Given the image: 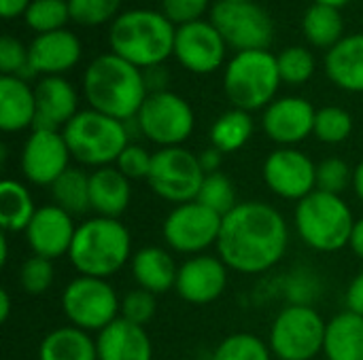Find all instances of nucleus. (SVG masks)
Wrapping results in <instances>:
<instances>
[{"label":"nucleus","mask_w":363,"mask_h":360,"mask_svg":"<svg viewBox=\"0 0 363 360\" xmlns=\"http://www.w3.org/2000/svg\"><path fill=\"white\" fill-rule=\"evenodd\" d=\"M289 248L285 216L266 202H240L223 216L217 257L245 276L264 274L279 265Z\"/></svg>","instance_id":"1"},{"label":"nucleus","mask_w":363,"mask_h":360,"mask_svg":"<svg viewBox=\"0 0 363 360\" xmlns=\"http://www.w3.org/2000/svg\"><path fill=\"white\" fill-rule=\"evenodd\" d=\"M83 95L89 108L119 121H130L138 115L149 91L145 72L108 51L87 64Z\"/></svg>","instance_id":"2"},{"label":"nucleus","mask_w":363,"mask_h":360,"mask_svg":"<svg viewBox=\"0 0 363 360\" xmlns=\"http://www.w3.org/2000/svg\"><path fill=\"white\" fill-rule=\"evenodd\" d=\"M177 25L151 8L121 11L108 28V47L115 55L140 70L162 66L174 53Z\"/></svg>","instance_id":"3"},{"label":"nucleus","mask_w":363,"mask_h":360,"mask_svg":"<svg viewBox=\"0 0 363 360\" xmlns=\"http://www.w3.org/2000/svg\"><path fill=\"white\" fill-rule=\"evenodd\" d=\"M132 236L119 219L91 216L77 225L68 252L79 276L108 280L132 261Z\"/></svg>","instance_id":"4"},{"label":"nucleus","mask_w":363,"mask_h":360,"mask_svg":"<svg viewBox=\"0 0 363 360\" xmlns=\"http://www.w3.org/2000/svg\"><path fill=\"white\" fill-rule=\"evenodd\" d=\"M351 206L342 195L315 191L298 202L294 225L300 240L317 252H338L349 246L355 227Z\"/></svg>","instance_id":"5"},{"label":"nucleus","mask_w":363,"mask_h":360,"mask_svg":"<svg viewBox=\"0 0 363 360\" xmlns=\"http://www.w3.org/2000/svg\"><path fill=\"white\" fill-rule=\"evenodd\" d=\"M281 83L277 55L268 49L240 51L223 70V91L230 104L247 112L268 108L277 100Z\"/></svg>","instance_id":"6"},{"label":"nucleus","mask_w":363,"mask_h":360,"mask_svg":"<svg viewBox=\"0 0 363 360\" xmlns=\"http://www.w3.org/2000/svg\"><path fill=\"white\" fill-rule=\"evenodd\" d=\"M62 134L72 159L94 170L115 166L123 149L132 142L125 121L113 119L94 108L79 110Z\"/></svg>","instance_id":"7"},{"label":"nucleus","mask_w":363,"mask_h":360,"mask_svg":"<svg viewBox=\"0 0 363 360\" xmlns=\"http://www.w3.org/2000/svg\"><path fill=\"white\" fill-rule=\"evenodd\" d=\"M328 323L313 306H285L268 335L272 356L279 360H313L323 352Z\"/></svg>","instance_id":"8"},{"label":"nucleus","mask_w":363,"mask_h":360,"mask_svg":"<svg viewBox=\"0 0 363 360\" xmlns=\"http://www.w3.org/2000/svg\"><path fill=\"white\" fill-rule=\"evenodd\" d=\"M60 306L66 320L87 333H100L121 316V299L111 282L91 276L70 280L62 291Z\"/></svg>","instance_id":"9"},{"label":"nucleus","mask_w":363,"mask_h":360,"mask_svg":"<svg viewBox=\"0 0 363 360\" xmlns=\"http://www.w3.org/2000/svg\"><path fill=\"white\" fill-rule=\"evenodd\" d=\"M134 119L138 123L140 136L160 149L183 146L196 127L191 104L170 89L149 93Z\"/></svg>","instance_id":"10"},{"label":"nucleus","mask_w":363,"mask_h":360,"mask_svg":"<svg viewBox=\"0 0 363 360\" xmlns=\"http://www.w3.org/2000/svg\"><path fill=\"white\" fill-rule=\"evenodd\" d=\"M204 176L206 174L200 168L198 153L185 146H168L153 153L147 182L157 197L181 206L198 197Z\"/></svg>","instance_id":"11"},{"label":"nucleus","mask_w":363,"mask_h":360,"mask_svg":"<svg viewBox=\"0 0 363 360\" xmlns=\"http://www.w3.org/2000/svg\"><path fill=\"white\" fill-rule=\"evenodd\" d=\"M208 19L236 53L268 49L274 38V21L257 2H217Z\"/></svg>","instance_id":"12"},{"label":"nucleus","mask_w":363,"mask_h":360,"mask_svg":"<svg viewBox=\"0 0 363 360\" xmlns=\"http://www.w3.org/2000/svg\"><path fill=\"white\" fill-rule=\"evenodd\" d=\"M223 216L202 206L200 202H187L174 206L162 225V238L174 252L196 257L204 255L211 246H217Z\"/></svg>","instance_id":"13"},{"label":"nucleus","mask_w":363,"mask_h":360,"mask_svg":"<svg viewBox=\"0 0 363 360\" xmlns=\"http://www.w3.org/2000/svg\"><path fill=\"white\" fill-rule=\"evenodd\" d=\"M266 187L281 199L302 202L317 191V163L296 146H279L262 166Z\"/></svg>","instance_id":"14"},{"label":"nucleus","mask_w":363,"mask_h":360,"mask_svg":"<svg viewBox=\"0 0 363 360\" xmlns=\"http://www.w3.org/2000/svg\"><path fill=\"white\" fill-rule=\"evenodd\" d=\"M70 159L72 155L62 132L32 127L21 146L19 166L30 185L51 187L70 168Z\"/></svg>","instance_id":"15"},{"label":"nucleus","mask_w":363,"mask_h":360,"mask_svg":"<svg viewBox=\"0 0 363 360\" xmlns=\"http://www.w3.org/2000/svg\"><path fill=\"white\" fill-rule=\"evenodd\" d=\"M228 45L211 23V19H200L177 28L174 53L172 57L194 74H213L225 62Z\"/></svg>","instance_id":"16"},{"label":"nucleus","mask_w":363,"mask_h":360,"mask_svg":"<svg viewBox=\"0 0 363 360\" xmlns=\"http://www.w3.org/2000/svg\"><path fill=\"white\" fill-rule=\"evenodd\" d=\"M317 108L300 95L277 98L262 112L264 134L279 146H296L313 136Z\"/></svg>","instance_id":"17"},{"label":"nucleus","mask_w":363,"mask_h":360,"mask_svg":"<svg viewBox=\"0 0 363 360\" xmlns=\"http://www.w3.org/2000/svg\"><path fill=\"white\" fill-rule=\"evenodd\" d=\"M72 219V214H68L55 204L38 206L34 219L23 231L26 244L32 250V255L49 261L66 257L77 233V225Z\"/></svg>","instance_id":"18"},{"label":"nucleus","mask_w":363,"mask_h":360,"mask_svg":"<svg viewBox=\"0 0 363 360\" xmlns=\"http://www.w3.org/2000/svg\"><path fill=\"white\" fill-rule=\"evenodd\" d=\"M228 265L221 257L196 255L179 265L177 295L191 306H206L217 301L228 286Z\"/></svg>","instance_id":"19"},{"label":"nucleus","mask_w":363,"mask_h":360,"mask_svg":"<svg viewBox=\"0 0 363 360\" xmlns=\"http://www.w3.org/2000/svg\"><path fill=\"white\" fill-rule=\"evenodd\" d=\"M81 40L68 28L36 34L28 45L30 74L36 76H64L81 62Z\"/></svg>","instance_id":"20"},{"label":"nucleus","mask_w":363,"mask_h":360,"mask_svg":"<svg viewBox=\"0 0 363 360\" xmlns=\"http://www.w3.org/2000/svg\"><path fill=\"white\" fill-rule=\"evenodd\" d=\"M36 123L34 127L62 132L79 115V93L64 76H43L34 85Z\"/></svg>","instance_id":"21"},{"label":"nucleus","mask_w":363,"mask_h":360,"mask_svg":"<svg viewBox=\"0 0 363 360\" xmlns=\"http://www.w3.org/2000/svg\"><path fill=\"white\" fill-rule=\"evenodd\" d=\"M98 360H153V342L145 327L121 316L96 337Z\"/></svg>","instance_id":"22"},{"label":"nucleus","mask_w":363,"mask_h":360,"mask_svg":"<svg viewBox=\"0 0 363 360\" xmlns=\"http://www.w3.org/2000/svg\"><path fill=\"white\" fill-rule=\"evenodd\" d=\"M132 202V180L115 166L89 172V204L96 216L121 219Z\"/></svg>","instance_id":"23"},{"label":"nucleus","mask_w":363,"mask_h":360,"mask_svg":"<svg viewBox=\"0 0 363 360\" xmlns=\"http://www.w3.org/2000/svg\"><path fill=\"white\" fill-rule=\"evenodd\" d=\"M36 95L28 79L0 76V129L17 134L34 127Z\"/></svg>","instance_id":"24"},{"label":"nucleus","mask_w":363,"mask_h":360,"mask_svg":"<svg viewBox=\"0 0 363 360\" xmlns=\"http://www.w3.org/2000/svg\"><path fill=\"white\" fill-rule=\"evenodd\" d=\"M130 269L138 289H145L155 297L168 293L177 284L179 265L174 263L170 250L162 246L138 248L130 261Z\"/></svg>","instance_id":"25"},{"label":"nucleus","mask_w":363,"mask_h":360,"mask_svg":"<svg viewBox=\"0 0 363 360\" xmlns=\"http://www.w3.org/2000/svg\"><path fill=\"white\" fill-rule=\"evenodd\" d=\"M325 74L338 89L363 93V32L345 36L325 53Z\"/></svg>","instance_id":"26"},{"label":"nucleus","mask_w":363,"mask_h":360,"mask_svg":"<svg viewBox=\"0 0 363 360\" xmlns=\"http://www.w3.org/2000/svg\"><path fill=\"white\" fill-rule=\"evenodd\" d=\"M323 354L328 360H363V318L340 312L328 320Z\"/></svg>","instance_id":"27"},{"label":"nucleus","mask_w":363,"mask_h":360,"mask_svg":"<svg viewBox=\"0 0 363 360\" xmlns=\"http://www.w3.org/2000/svg\"><path fill=\"white\" fill-rule=\"evenodd\" d=\"M38 360H98V346L87 331L68 325L40 339Z\"/></svg>","instance_id":"28"},{"label":"nucleus","mask_w":363,"mask_h":360,"mask_svg":"<svg viewBox=\"0 0 363 360\" xmlns=\"http://www.w3.org/2000/svg\"><path fill=\"white\" fill-rule=\"evenodd\" d=\"M38 206L26 185L13 178L0 182V227L4 233H23Z\"/></svg>","instance_id":"29"},{"label":"nucleus","mask_w":363,"mask_h":360,"mask_svg":"<svg viewBox=\"0 0 363 360\" xmlns=\"http://www.w3.org/2000/svg\"><path fill=\"white\" fill-rule=\"evenodd\" d=\"M302 34L313 47L330 51L345 38V17L340 8L313 2L302 17Z\"/></svg>","instance_id":"30"},{"label":"nucleus","mask_w":363,"mask_h":360,"mask_svg":"<svg viewBox=\"0 0 363 360\" xmlns=\"http://www.w3.org/2000/svg\"><path fill=\"white\" fill-rule=\"evenodd\" d=\"M255 123L251 112L240 108H230L215 119L211 125V146L219 149L223 155L245 149L253 136Z\"/></svg>","instance_id":"31"},{"label":"nucleus","mask_w":363,"mask_h":360,"mask_svg":"<svg viewBox=\"0 0 363 360\" xmlns=\"http://www.w3.org/2000/svg\"><path fill=\"white\" fill-rule=\"evenodd\" d=\"M53 204L72 216H83L91 210L89 204V174L81 168H68L51 187Z\"/></svg>","instance_id":"32"},{"label":"nucleus","mask_w":363,"mask_h":360,"mask_svg":"<svg viewBox=\"0 0 363 360\" xmlns=\"http://www.w3.org/2000/svg\"><path fill=\"white\" fill-rule=\"evenodd\" d=\"M211 360H272V350L253 333H232L221 339Z\"/></svg>","instance_id":"33"},{"label":"nucleus","mask_w":363,"mask_h":360,"mask_svg":"<svg viewBox=\"0 0 363 360\" xmlns=\"http://www.w3.org/2000/svg\"><path fill=\"white\" fill-rule=\"evenodd\" d=\"M196 202L211 208L219 216L230 214L240 204L236 199V187H234L232 178L228 174H223V172H215V174L204 176V182L200 187V193H198Z\"/></svg>","instance_id":"34"},{"label":"nucleus","mask_w":363,"mask_h":360,"mask_svg":"<svg viewBox=\"0 0 363 360\" xmlns=\"http://www.w3.org/2000/svg\"><path fill=\"white\" fill-rule=\"evenodd\" d=\"M23 21L36 34L64 30L70 21L68 0H32L23 15Z\"/></svg>","instance_id":"35"},{"label":"nucleus","mask_w":363,"mask_h":360,"mask_svg":"<svg viewBox=\"0 0 363 360\" xmlns=\"http://www.w3.org/2000/svg\"><path fill=\"white\" fill-rule=\"evenodd\" d=\"M353 134V117L340 106L317 108L313 136L323 144H340Z\"/></svg>","instance_id":"36"},{"label":"nucleus","mask_w":363,"mask_h":360,"mask_svg":"<svg viewBox=\"0 0 363 360\" xmlns=\"http://www.w3.org/2000/svg\"><path fill=\"white\" fill-rule=\"evenodd\" d=\"M281 81L287 85H304L313 79L317 62L306 47H287L277 55Z\"/></svg>","instance_id":"37"},{"label":"nucleus","mask_w":363,"mask_h":360,"mask_svg":"<svg viewBox=\"0 0 363 360\" xmlns=\"http://www.w3.org/2000/svg\"><path fill=\"white\" fill-rule=\"evenodd\" d=\"M121 2L123 0H68L70 21L85 28L113 23L119 17Z\"/></svg>","instance_id":"38"},{"label":"nucleus","mask_w":363,"mask_h":360,"mask_svg":"<svg viewBox=\"0 0 363 360\" xmlns=\"http://www.w3.org/2000/svg\"><path fill=\"white\" fill-rule=\"evenodd\" d=\"M353 189V168L340 157H328L317 163V191L342 195Z\"/></svg>","instance_id":"39"},{"label":"nucleus","mask_w":363,"mask_h":360,"mask_svg":"<svg viewBox=\"0 0 363 360\" xmlns=\"http://www.w3.org/2000/svg\"><path fill=\"white\" fill-rule=\"evenodd\" d=\"M55 280V267L53 261L43 257H28L19 267V284L28 295H45Z\"/></svg>","instance_id":"40"},{"label":"nucleus","mask_w":363,"mask_h":360,"mask_svg":"<svg viewBox=\"0 0 363 360\" xmlns=\"http://www.w3.org/2000/svg\"><path fill=\"white\" fill-rule=\"evenodd\" d=\"M155 312H157V299L153 293L145 289H134L125 293L121 299V318L132 325L147 327L153 320Z\"/></svg>","instance_id":"41"},{"label":"nucleus","mask_w":363,"mask_h":360,"mask_svg":"<svg viewBox=\"0 0 363 360\" xmlns=\"http://www.w3.org/2000/svg\"><path fill=\"white\" fill-rule=\"evenodd\" d=\"M287 306H313L321 293L319 280L308 269H296L291 276L285 278L283 284Z\"/></svg>","instance_id":"42"},{"label":"nucleus","mask_w":363,"mask_h":360,"mask_svg":"<svg viewBox=\"0 0 363 360\" xmlns=\"http://www.w3.org/2000/svg\"><path fill=\"white\" fill-rule=\"evenodd\" d=\"M0 72L2 76H32L28 64V45L9 34L0 38Z\"/></svg>","instance_id":"43"},{"label":"nucleus","mask_w":363,"mask_h":360,"mask_svg":"<svg viewBox=\"0 0 363 360\" xmlns=\"http://www.w3.org/2000/svg\"><path fill=\"white\" fill-rule=\"evenodd\" d=\"M153 163V153H149L145 146L130 142L123 153L119 155L115 168L128 178V180H147Z\"/></svg>","instance_id":"44"},{"label":"nucleus","mask_w":363,"mask_h":360,"mask_svg":"<svg viewBox=\"0 0 363 360\" xmlns=\"http://www.w3.org/2000/svg\"><path fill=\"white\" fill-rule=\"evenodd\" d=\"M211 8V0H162V13L179 28L204 19Z\"/></svg>","instance_id":"45"},{"label":"nucleus","mask_w":363,"mask_h":360,"mask_svg":"<svg viewBox=\"0 0 363 360\" xmlns=\"http://www.w3.org/2000/svg\"><path fill=\"white\" fill-rule=\"evenodd\" d=\"M345 306L347 312H353L363 318V272H359L347 286L345 293Z\"/></svg>","instance_id":"46"},{"label":"nucleus","mask_w":363,"mask_h":360,"mask_svg":"<svg viewBox=\"0 0 363 360\" xmlns=\"http://www.w3.org/2000/svg\"><path fill=\"white\" fill-rule=\"evenodd\" d=\"M198 161H200V168L204 170V174H215V172H221L223 153L215 146H208L198 153Z\"/></svg>","instance_id":"47"},{"label":"nucleus","mask_w":363,"mask_h":360,"mask_svg":"<svg viewBox=\"0 0 363 360\" xmlns=\"http://www.w3.org/2000/svg\"><path fill=\"white\" fill-rule=\"evenodd\" d=\"M145 72V83H147V91L149 93H157V91H168V72L164 70V66H155Z\"/></svg>","instance_id":"48"},{"label":"nucleus","mask_w":363,"mask_h":360,"mask_svg":"<svg viewBox=\"0 0 363 360\" xmlns=\"http://www.w3.org/2000/svg\"><path fill=\"white\" fill-rule=\"evenodd\" d=\"M32 0H0V15L4 19H17L23 17Z\"/></svg>","instance_id":"49"},{"label":"nucleus","mask_w":363,"mask_h":360,"mask_svg":"<svg viewBox=\"0 0 363 360\" xmlns=\"http://www.w3.org/2000/svg\"><path fill=\"white\" fill-rule=\"evenodd\" d=\"M349 248L353 250L355 257H359L363 261V216L355 221V227H353V233H351Z\"/></svg>","instance_id":"50"},{"label":"nucleus","mask_w":363,"mask_h":360,"mask_svg":"<svg viewBox=\"0 0 363 360\" xmlns=\"http://www.w3.org/2000/svg\"><path fill=\"white\" fill-rule=\"evenodd\" d=\"M11 295L6 289H0V323H6L11 318Z\"/></svg>","instance_id":"51"},{"label":"nucleus","mask_w":363,"mask_h":360,"mask_svg":"<svg viewBox=\"0 0 363 360\" xmlns=\"http://www.w3.org/2000/svg\"><path fill=\"white\" fill-rule=\"evenodd\" d=\"M353 191H355V195L363 202V161H359L353 168Z\"/></svg>","instance_id":"52"},{"label":"nucleus","mask_w":363,"mask_h":360,"mask_svg":"<svg viewBox=\"0 0 363 360\" xmlns=\"http://www.w3.org/2000/svg\"><path fill=\"white\" fill-rule=\"evenodd\" d=\"M6 261H9V238H6V233H2L0 236V265L4 267Z\"/></svg>","instance_id":"53"},{"label":"nucleus","mask_w":363,"mask_h":360,"mask_svg":"<svg viewBox=\"0 0 363 360\" xmlns=\"http://www.w3.org/2000/svg\"><path fill=\"white\" fill-rule=\"evenodd\" d=\"M315 4H325V6H334V8H342L347 6L351 0H313Z\"/></svg>","instance_id":"54"},{"label":"nucleus","mask_w":363,"mask_h":360,"mask_svg":"<svg viewBox=\"0 0 363 360\" xmlns=\"http://www.w3.org/2000/svg\"><path fill=\"white\" fill-rule=\"evenodd\" d=\"M217 2H255V0H217Z\"/></svg>","instance_id":"55"}]
</instances>
